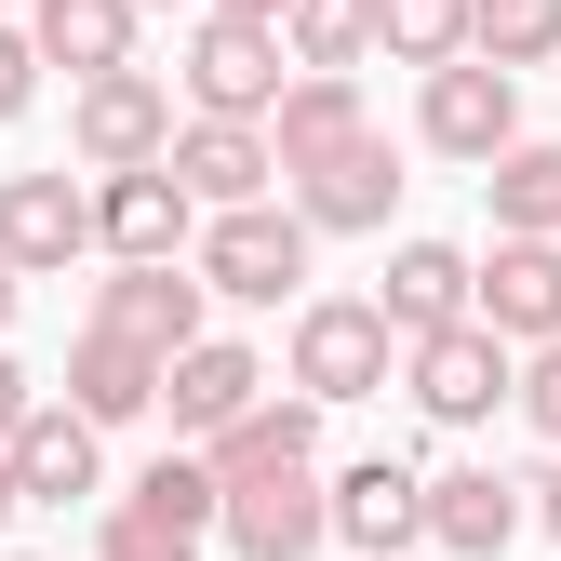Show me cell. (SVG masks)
Instances as JSON below:
<instances>
[{
    "label": "cell",
    "instance_id": "1",
    "mask_svg": "<svg viewBox=\"0 0 561 561\" xmlns=\"http://www.w3.org/2000/svg\"><path fill=\"white\" fill-rule=\"evenodd\" d=\"M187 280H201V295H228V308H280V295H308V228H295V201H254V215H201Z\"/></svg>",
    "mask_w": 561,
    "mask_h": 561
},
{
    "label": "cell",
    "instance_id": "2",
    "mask_svg": "<svg viewBox=\"0 0 561 561\" xmlns=\"http://www.w3.org/2000/svg\"><path fill=\"white\" fill-rule=\"evenodd\" d=\"M388 321H375V295H295V401H375L388 388Z\"/></svg>",
    "mask_w": 561,
    "mask_h": 561
},
{
    "label": "cell",
    "instance_id": "3",
    "mask_svg": "<svg viewBox=\"0 0 561 561\" xmlns=\"http://www.w3.org/2000/svg\"><path fill=\"white\" fill-rule=\"evenodd\" d=\"M67 148H81L94 174H148V161L174 148V94L148 81V67H107V81L67 94Z\"/></svg>",
    "mask_w": 561,
    "mask_h": 561
},
{
    "label": "cell",
    "instance_id": "4",
    "mask_svg": "<svg viewBox=\"0 0 561 561\" xmlns=\"http://www.w3.org/2000/svg\"><path fill=\"white\" fill-rule=\"evenodd\" d=\"M280 81H295V67H280V27H228V14L187 27V107H201V121H254V134H267Z\"/></svg>",
    "mask_w": 561,
    "mask_h": 561
},
{
    "label": "cell",
    "instance_id": "5",
    "mask_svg": "<svg viewBox=\"0 0 561 561\" xmlns=\"http://www.w3.org/2000/svg\"><path fill=\"white\" fill-rule=\"evenodd\" d=\"M468 321L495 334L508 362L522 347H561V241H495L468 267Z\"/></svg>",
    "mask_w": 561,
    "mask_h": 561
},
{
    "label": "cell",
    "instance_id": "6",
    "mask_svg": "<svg viewBox=\"0 0 561 561\" xmlns=\"http://www.w3.org/2000/svg\"><path fill=\"white\" fill-rule=\"evenodd\" d=\"M94 254V187L81 174H0V267L14 280H54Z\"/></svg>",
    "mask_w": 561,
    "mask_h": 561
},
{
    "label": "cell",
    "instance_id": "7",
    "mask_svg": "<svg viewBox=\"0 0 561 561\" xmlns=\"http://www.w3.org/2000/svg\"><path fill=\"white\" fill-rule=\"evenodd\" d=\"M321 522H334V548H362V561H401V548H428V468H401V455H362L347 481H321Z\"/></svg>",
    "mask_w": 561,
    "mask_h": 561
},
{
    "label": "cell",
    "instance_id": "8",
    "mask_svg": "<svg viewBox=\"0 0 561 561\" xmlns=\"http://www.w3.org/2000/svg\"><path fill=\"white\" fill-rule=\"evenodd\" d=\"M201 215H187V187L148 161V174H94V254L107 267H187Z\"/></svg>",
    "mask_w": 561,
    "mask_h": 561
},
{
    "label": "cell",
    "instance_id": "9",
    "mask_svg": "<svg viewBox=\"0 0 561 561\" xmlns=\"http://www.w3.org/2000/svg\"><path fill=\"white\" fill-rule=\"evenodd\" d=\"M414 134H428L442 161H495V148H522V81L508 67H428V94H414Z\"/></svg>",
    "mask_w": 561,
    "mask_h": 561
},
{
    "label": "cell",
    "instance_id": "10",
    "mask_svg": "<svg viewBox=\"0 0 561 561\" xmlns=\"http://www.w3.org/2000/svg\"><path fill=\"white\" fill-rule=\"evenodd\" d=\"M401 375H414V414H428V428H481V414L522 388V362H508L481 321H455V334H428V347H401Z\"/></svg>",
    "mask_w": 561,
    "mask_h": 561
},
{
    "label": "cell",
    "instance_id": "11",
    "mask_svg": "<svg viewBox=\"0 0 561 561\" xmlns=\"http://www.w3.org/2000/svg\"><path fill=\"white\" fill-rule=\"evenodd\" d=\"M0 468H14V508H81V495H107V442L67 401H27L14 442H0Z\"/></svg>",
    "mask_w": 561,
    "mask_h": 561
},
{
    "label": "cell",
    "instance_id": "12",
    "mask_svg": "<svg viewBox=\"0 0 561 561\" xmlns=\"http://www.w3.org/2000/svg\"><path fill=\"white\" fill-rule=\"evenodd\" d=\"M161 174L187 187V215H254V201L280 187V161H267V134H254V121H174Z\"/></svg>",
    "mask_w": 561,
    "mask_h": 561
},
{
    "label": "cell",
    "instance_id": "13",
    "mask_svg": "<svg viewBox=\"0 0 561 561\" xmlns=\"http://www.w3.org/2000/svg\"><path fill=\"white\" fill-rule=\"evenodd\" d=\"M215 535H228L241 561H308V548H334V522H321V468L228 481V495H215Z\"/></svg>",
    "mask_w": 561,
    "mask_h": 561
},
{
    "label": "cell",
    "instance_id": "14",
    "mask_svg": "<svg viewBox=\"0 0 561 561\" xmlns=\"http://www.w3.org/2000/svg\"><path fill=\"white\" fill-rule=\"evenodd\" d=\"M254 401H267V362H254L241 334H201V347H174V362H161V414H174L187 442H228Z\"/></svg>",
    "mask_w": 561,
    "mask_h": 561
},
{
    "label": "cell",
    "instance_id": "15",
    "mask_svg": "<svg viewBox=\"0 0 561 561\" xmlns=\"http://www.w3.org/2000/svg\"><path fill=\"white\" fill-rule=\"evenodd\" d=\"M94 334H121V347H148V362H174V347L215 334V295H201L187 267H121L107 295H94Z\"/></svg>",
    "mask_w": 561,
    "mask_h": 561
},
{
    "label": "cell",
    "instance_id": "16",
    "mask_svg": "<svg viewBox=\"0 0 561 561\" xmlns=\"http://www.w3.org/2000/svg\"><path fill=\"white\" fill-rule=\"evenodd\" d=\"M388 201H401V161H388V134H362L347 161L295 174V228H308V241H375Z\"/></svg>",
    "mask_w": 561,
    "mask_h": 561
},
{
    "label": "cell",
    "instance_id": "17",
    "mask_svg": "<svg viewBox=\"0 0 561 561\" xmlns=\"http://www.w3.org/2000/svg\"><path fill=\"white\" fill-rule=\"evenodd\" d=\"M375 134V107H362V81H280V107H267V161H280V187L295 174H321V161H347Z\"/></svg>",
    "mask_w": 561,
    "mask_h": 561
},
{
    "label": "cell",
    "instance_id": "18",
    "mask_svg": "<svg viewBox=\"0 0 561 561\" xmlns=\"http://www.w3.org/2000/svg\"><path fill=\"white\" fill-rule=\"evenodd\" d=\"M508 535H522L508 468H428V548L442 561H508Z\"/></svg>",
    "mask_w": 561,
    "mask_h": 561
},
{
    "label": "cell",
    "instance_id": "19",
    "mask_svg": "<svg viewBox=\"0 0 561 561\" xmlns=\"http://www.w3.org/2000/svg\"><path fill=\"white\" fill-rule=\"evenodd\" d=\"M27 54L41 67H67V81H107V67H134V27H148V14H134V0H27Z\"/></svg>",
    "mask_w": 561,
    "mask_h": 561
},
{
    "label": "cell",
    "instance_id": "20",
    "mask_svg": "<svg viewBox=\"0 0 561 561\" xmlns=\"http://www.w3.org/2000/svg\"><path fill=\"white\" fill-rule=\"evenodd\" d=\"M375 321H388V347H428V334H455V321H468V254H455V241H401V254H388V295H375Z\"/></svg>",
    "mask_w": 561,
    "mask_h": 561
},
{
    "label": "cell",
    "instance_id": "21",
    "mask_svg": "<svg viewBox=\"0 0 561 561\" xmlns=\"http://www.w3.org/2000/svg\"><path fill=\"white\" fill-rule=\"evenodd\" d=\"M67 414H81L94 442H107V428H134V414H161V362L81 321V347H67Z\"/></svg>",
    "mask_w": 561,
    "mask_h": 561
},
{
    "label": "cell",
    "instance_id": "22",
    "mask_svg": "<svg viewBox=\"0 0 561 561\" xmlns=\"http://www.w3.org/2000/svg\"><path fill=\"white\" fill-rule=\"evenodd\" d=\"M201 468H215V495H228V481H267V468H321V401L267 388L228 442H201Z\"/></svg>",
    "mask_w": 561,
    "mask_h": 561
},
{
    "label": "cell",
    "instance_id": "23",
    "mask_svg": "<svg viewBox=\"0 0 561 561\" xmlns=\"http://www.w3.org/2000/svg\"><path fill=\"white\" fill-rule=\"evenodd\" d=\"M481 201H495V241H561V148L522 134V148L481 161Z\"/></svg>",
    "mask_w": 561,
    "mask_h": 561
},
{
    "label": "cell",
    "instance_id": "24",
    "mask_svg": "<svg viewBox=\"0 0 561 561\" xmlns=\"http://www.w3.org/2000/svg\"><path fill=\"white\" fill-rule=\"evenodd\" d=\"M362 54H375L362 0H295V14H280V67H295V81H347Z\"/></svg>",
    "mask_w": 561,
    "mask_h": 561
},
{
    "label": "cell",
    "instance_id": "25",
    "mask_svg": "<svg viewBox=\"0 0 561 561\" xmlns=\"http://www.w3.org/2000/svg\"><path fill=\"white\" fill-rule=\"evenodd\" d=\"M561 54V0H468V67H548Z\"/></svg>",
    "mask_w": 561,
    "mask_h": 561
},
{
    "label": "cell",
    "instance_id": "26",
    "mask_svg": "<svg viewBox=\"0 0 561 561\" xmlns=\"http://www.w3.org/2000/svg\"><path fill=\"white\" fill-rule=\"evenodd\" d=\"M362 27H375L401 67H455V54H468V0H362Z\"/></svg>",
    "mask_w": 561,
    "mask_h": 561
},
{
    "label": "cell",
    "instance_id": "27",
    "mask_svg": "<svg viewBox=\"0 0 561 561\" xmlns=\"http://www.w3.org/2000/svg\"><path fill=\"white\" fill-rule=\"evenodd\" d=\"M94 561H201V522H174V508H107L94 522Z\"/></svg>",
    "mask_w": 561,
    "mask_h": 561
},
{
    "label": "cell",
    "instance_id": "28",
    "mask_svg": "<svg viewBox=\"0 0 561 561\" xmlns=\"http://www.w3.org/2000/svg\"><path fill=\"white\" fill-rule=\"evenodd\" d=\"M535 428H548V455H561V347H522V388H508Z\"/></svg>",
    "mask_w": 561,
    "mask_h": 561
},
{
    "label": "cell",
    "instance_id": "29",
    "mask_svg": "<svg viewBox=\"0 0 561 561\" xmlns=\"http://www.w3.org/2000/svg\"><path fill=\"white\" fill-rule=\"evenodd\" d=\"M27 94H41V54H27L14 14H0V121H27Z\"/></svg>",
    "mask_w": 561,
    "mask_h": 561
},
{
    "label": "cell",
    "instance_id": "30",
    "mask_svg": "<svg viewBox=\"0 0 561 561\" xmlns=\"http://www.w3.org/2000/svg\"><path fill=\"white\" fill-rule=\"evenodd\" d=\"M522 522H535V535L561 548V455H548V481H535V495H522Z\"/></svg>",
    "mask_w": 561,
    "mask_h": 561
},
{
    "label": "cell",
    "instance_id": "31",
    "mask_svg": "<svg viewBox=\"0 0 561 561\" xmlns=\"http://www.w3.org/2000/svg\"><path fill=\"white\" fill-rule=\"evenodd\" d=\"M201 14H228V27H280L295 0H201Z\"/></svg>",
    "mask_w": 561,
    "mask_h": 561
},
{
    "label": "cell",
    "instance_id": "32",
    "mask_svg": "<svg viewBox=\"0 0 561 561\" xmlns=\"http://www.w3.org/2000/svg\"><path fill=\"white\" fill-rule=\"evenodd\" d=\"M27 401H41V388L14 375V347H0V442H14V414H27Z\"/></svg>",
    "mask_w": 561,
    "mask_h": 561
},
{
    "label": "cell",
    "instance_id": "33",
    "mask_svg": "<svg viewBox=\"0 0 561 561\" xmlns=\"http://www.w3.org/2000/svg\"><path fill=\"white\" fill-rule=\"evenodd\" d=\"M14 308H27V280H14V267H0V334H14Z\"/></svg>",
    "mask_w": 561,
    "mask_h": 561
},
{
    "label": "cell",
    "instance_id": "34",
    "mask_svg": "<svg viewBox=\"0 0 561 561\" xmlns=\"http://www.w3.org/2000/svg\"><path fill=\"white\" fill-rule=\"evenodd\" d=\"M0 522H14V468H0Z\"/></svg>",
    "mask_w": 561,
    "mask_h": 561
},
{
    "label": "cell",
    "instance_id": "35",
    "mask_svg": "<svg viewBox=\"0 0 561 561\" xmlns=\"http://www.w3.org/2000/svg\"><path fill=\"white\" fill-rule=\"evenodd\" d=\"M134 14H174V0H134ZM187 14H201V0H187Z\"/></svg>",
    "mask_w": 561,
    "mask_h": 561
},
{
    "label": "cell",
    "instance_id": "36",
    "mask_svg": "<svg viewBox=\"0 0 561 561\" xmlns=\"http://www.w3.org/2000/svg\"><path fill=\"white\" fill-rule=\"evenodd\" d=\"M0 561H41V548H0Z\"/></svg>",
    "mask_w": 561,
    "mask_h": 561
},
{
    "label": "cell",
    "instance_id": "37",
    "mask_svg": "<svg viewBox=\"0 0 561 561\" xmlns=\"http://www.w3.org/2000/svg\"><path fill=\"white\" fill-rule=\"evenodd\" d=\"M0 14H27V0H0Z\"/></svg>",
    "mask_w": 561,
    "mask_h": 561
}]
</instances>
